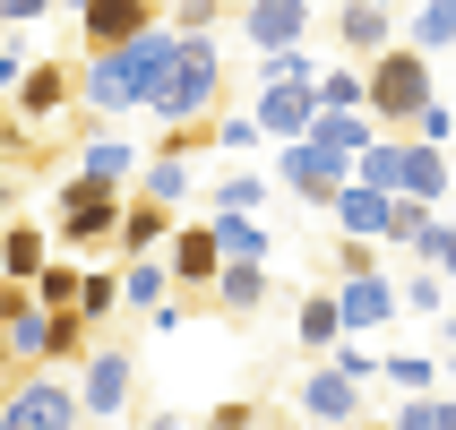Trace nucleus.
Masks as SVG:
<instances>
[{
    "label": "nucleus",
    "mask_w": 456,
    "mask_h": 430,
    "mask_svg": "<svg viewBox=\"0 0 456 430\" xmlns=\"http://www.w3.org/2000/svg\"><path fill=\"white\" fill-rule=\"evenodd\" d=\"M164 61H173V26H155L147 44L129 52H95V61H77V112H147L155 86H164Z\"/></svg>",
    "instance_id": "nucleus-1"
},
{
    "label": "nucleus",
    "mask_w": 456,
    "mask_h": 430,
    "mask_svg": "<svg viewBox=\"0 0 456 430\" xmlns=\"http://www.w3.org/2000/svg\"><path fill=\"white\" fill-rule=\"evenodd\" d=\"M121 207L129 190H103V181H61V199H52V250L61 258H86V250H112V232H121Z\"/></svg>",
    "instance_id": "nucleus-2"
},
{
    "label": "nucleus",
    "mask_w": 456,
    "mask_h": 430,
    "mask_svg": "<svg viewBox=\"0 0 456 430\" xmlns=\"http://www.w3.org/2000/svg\"><path fill=\"white\" fill-rule=\"evenodd\" d=\"M362 86H370V129H413L422 112H431V61L413 44H387L370 69H362Z\"/></svg>",
    "instance_id": "nucleus-3"
},
{
    "label": "nucleus",
    "mask_w": 456,
    "mask_h": 430,
    "mask_svg": "<svg viewBox=\"0 0 456 430\" xmlns=\"http://www.w3.org/2000/svg\"><path fill=\"white\" fill-rule=\"evenodd\" d=\"M77 413H86V422H121V413H129V396H138V353H129V345H112V336H103V345H95V353H86V361H77Z\"/></svg>",
    "instance_id": "nucleus-4"
},
{
    "label": "nucleus",
    "mask_w": 456,
    "mask_h": 430,
    "mask_svg": "<svg viewBox=\"0 0 456 430\" xmlns=\"http://www.w3.org/2000/svg\"><path fill=\"white\" fill-rule=\"evenodd\" d=\"M77 422L86 413H77V387L61 370H26L9 387V405H0V430H77Z\"/></svg>",
    "instance_id": "nucleus-5"
},
{
    "label": "nucleus",
    "mask_w": 456,
    "mask_h": 430,
    "mask_svg": "<svg viewBox=\"0 0 456 430\" xmlns=\"http://www.w3.org/2000/svg\"><path fill=\"white\" fill-rule=\"evenodd\" d=\"M216 276H224V250H216V224H207V215L173 224V241H164V284H173L181 302H207V293H216Z\"/></svg>",
    "instance_id": "nucleus-6"
},
{
    "label": "nucleus",
    "mask_w": 456,
    "mask_h": 430,
    "mask_svg": "<svg viewBox=\"0 0 456 430\" xmlns=\"http://www.w3.org/2000/svg\"><path fill=\"white\" fill-rule=\"evenodd\" d=\"M155 26H164V9H155V0H86V9H77V44H86V61H95V52L147 44Z\"/></svg>",
    "instance_id": "nucleus-7"
},
{
    "label": "nucleus",
    "mask_w": 456,
    "mask_h": 430,
    "mask_svg": "<svg viewBox=\"0 0 456 430\" xmlns=\"http://www.w3.org/2000/svg\"><path fill=\"white\" fill-rule=\"evenodd\" d=\"M276 181H284L302 207H336L345 190H354V164H345V155H328L319 138H302V147L276 155Z\"/></svg>",
    "instance_id": "nucleus-8"
},
{
    "label": "nucleus",
    "mask_w": 456,
    "mask_h": 430,
    "mask_svg": "<svg viewBox=\"0 0 456 430\" xmlns=\"http://www.w3.org/2000/svg\"><path fill=\"white\" fill-rule=\"evenodd\" d=\"M232 35L267 61V52H302L310 44V0H250L241 18H232Z\"/></svg>",
    "instance_id": "nucleus-9"
},
{
    "label": "nucleus",
    "mask_w": 456,
    "mask_h": 430,
    "mask_svg": "<svg viewBox=\"0 0 456 430\" xmlns=\"http://www.w3.org/2000/svg\"><path fill=\"white\" fill-rule=\"evenodd\" d=\"M9 112H18L26 129H35V121H61V112H77V61H35Z\"/></svg>",
    "instance_id": "nucleus-10"
},
{
    "label": "nucleus",
    "mask_w": 456,
    "mask_h": 430,
    "mask_svg": "<svg viewBox=\"0 0 456 430\" xmlns=\"http://www.w3.org/2000/svg\"><path fill=\"white\" fill-rule=\"evenodd\" d=\"M138 164H147L138 138H112V129H95V138L69 155V173L77 181H103V190H138Z\"/></svg>",
    "instance_id": "nucleus-11"
},
{
    "label": "nucleus",
    "mask_w": 456,
    "mask_h": 430,
    "mask_svg": "<svg viewBox=\"0 0 456 430\" xmlns=\"http://www.w3.org/2000/svg\"><path fill=\"white\" fill-rule=\"evenodd\" d=\"M173 207H155V199H138L129 190V207H121V232H112V250H121V267H138V258H164V241H173Z\"/></svg>",
    "instance_id": "nucleus-12"
},
{
    "label": "nucleus",
    "mask_w": 456,
    "mask_h": 430,
    "mask_svg": "<svg viewBox=\"0 0 456 430\" xmlns=\"http://www.w3.org/2000/svg\"><path fill=\"white\" fill-rule=\"evenodd\" d=\"M52 224H35V215H18V224L0 232V284H18V293H35V276L52 267Z\"/></svg>",
    "instance_id": "nucleus-13"
},
{
    "label": "nucleus",
    "mask_w": 456,
    "mask_h": 430,
    "mask_svg": "<svg viewBox=\"0 0 456 430\" xmlns=\"http://www.w3.org/2000/svg\"><path fill=\"white\" fill-rule=\"evenodd\" d=\"M302 413H310V422H328V430H345V422H362V387L319 361V370H302Z\"/></svg>",
    "instance_id": "nucleus-14"
},
{
    "label": "nucleus",
    "mask_w": 456,
    "mask_h": 430,
    "mask_svg": "<svg viewBox=\"0 0 456 430\" xmlns=\"http://www.w3.org/2000/svg\"><path fill=\"white\" fill-rule=\"evenodd\" d=\"M387 310H396V284H387V276H336V319H345V336L379 328Z\"/></svg>",
    "instance_id": "nucleus-15"
},
{
    "label": "nucleus",
    "mask_w": 456,
    "mask_h": 430,
    "mask_svg": "<svg viewBox=\"0 0 456 430\" xmlns=\"http://www.w3.org/2000/svg\"><path fill=\"white\" fill-rule=\"evenodd\" d=\"M336 232H345V241H387V232H396V199H379V190H345V199H336Z\"/></svg>",
    "instance_id": "nucleus-16"
},
{
    "label": "nucleus",
    "mask_w": 456,
    "mask_h": 430,
    "mask_svg": "<svg viewBox=\"0 0 456 430\" xmlns=\"http://www.w3.org/2000/svg\"><path fill=\"white\" fill-rule=\"evenodd\" d=\"M77 293H86V258H52L44 276H35V293H26V302L44 310V319H77Z\"/></svg>",
    "instance_id": "nucleus-17"
},
{
    "label": "nucleus",
    "mask_w": 456,
    "mask_h": 430,
    "mask_svg": "<svg viewBox=\"0 0 456 430\" xmlns=\"http://www.w3.org/2000/svg\"><path fill=\"white\" fill-rule=\"evenodd\" d=\"M267 293H276V276H267V267H224L207 302L224 310V319H258V310H267Z\"/></svg>",
    "instance_id": "nucleus-18"
},
{
    "label": "nucleus",
    "mask_w": 456,
    "mask_h": 430,
    "mask_svg": "<svg viewBox=\"0 0 456 430\" xmlns=\"http://www.w3.org/2000/svg\"><path fill=\"white\" fill-rule=\"evenodd\" d=\"M336 35H345V52H362V61H379L396 26H387V9H379V0H354V9H336Z\"/></svg>",
    "instance_id": "nucleus-19"
},
{
    "label": "nucleus",
    "mask_w": 456,
    "mask_h": 430,
    "mask_svg": "<svg viewBox=\"0 0 456 430\" xmlns=\"http://www.w3.org/2000/svg\"><path fill=\"white\" fill-rule=\"evenodd\" d=\"M207 224H216L224 267H267V224H258V215H207Z\"/></svg>",
    "instance_id": "nucleus-20"
},
{
    "label": "nucleus",
    "mask_w": 456,
    "mask_h": 430,
    "mask_svg": "<svg viewBox=\"0 0 456 430\" xmlns=\"http://www.w3.org/2000/svg\"><path fill=\"white\" fill-rule=\"evenodd\" d=\"M190 190H199V173H190V164H173V155H147V164H138V199H155V207H181Z\"/></svg>",
    "instance_id": "nucleus-21"
},
{
    "label": "nucleus",
    "mask_w": 456,
    "mask_h": 430,
    "mask_svg": "<svg viewBox=\"0 0 456 430\" xmlns=\"http://www.w3.org/2000/svg\"><path fill=\"white\" fill-rule=\"evenodd\" d=\"M77 319H86V328H112V319H121V267H86V293H77Z\"/></svg>",
    "instance_id": "nucleus-22"
},
{
    "label": "nucleus",
    "mask_w": 456,
    "mask_h": 430,
    "mask_svg": "<svg viewBox=\"0 0 456 430\" xmlns=\"http://www.w3.org/2000/svg\"><path fill=\"white\" fill-rule=\"evenodd\" d=\"M310 138H319L328 155H345V164H354V155L370 147V112H319V121H310Z\"/></svg>",
    "instance_id": "nucleus-23"
},
{
    "label": "nucleus",
    "mask_w": 456,
    "mask_h": 430,
    "mask_svg": "<svg viewBox=\"0 0 456 430\" xmlns=\"http://www.w3.org/2000/svg\"><path fill=\"white\" fill-rule=\"evenodd\" d=\"M164 258H138V267H121V310H138V319H155L164 310Z\"/></svg>",
    "instance_id": "nucleus-24"
},
{
    "label": "nucleus",
    "mask_w": 456,
    "mask_h": 430,
    "mask_svg": "<svg viewBox=\"0 0 456 430\" xmlns=\"http://www.w3.org/2000/svg\"><path fill=\"white\" fill-rule=\"evenodd\" d=\"M302 345H310V353H336V345H345V319H336V293H310V302H302Z\"/></svg>",
    "instance_id": "nucleus-25"
},
{
    "label": "nucleus",
    "mask_w": 456,
    "mask_h": 430,
    "mask_svg": "<svg viewBox=\"0 0 456 430\" xmlns=\"http://www.w3.org/2000/svg\"><path fill=\"white\" fill-rule=\"evenodd\" d=\"M207 207H216V215H258V207H267V181H258V173H224Z\"/></svg>",
    "instance_id": "nucleus-26"
},
{
    "label": "nucleus",
    "mask_w": 456,
    "mask_h": 430,
    "mask_svg": "<svg viewBox=\"0 0 456 430\" xmlns=\"http://www.w3.org/2000/svg\"><path fill=\"white\" fill-rule=\"evenodd\" d=\"M216 147H224V155H250V147H267V138H258L250 112H216Z\"/></svg>",
    "instance_id": "nucleus-27"
},
{
    "label": "nucleus",
    "mask_w": 456,
    "mask_h": 430,
    "mask_svg": "<svg viewBox=\"0 0 456 430\" xmlns=\"http://www.w3.org/2000/svg\"><path fill=\"white\" fill-rule=\"evenodd\" d=\"M199 430H258V405H250V396H224V405L207 413Z\"/></svg>",
    "instance_id": "nucleus-28"
},
{
    "label": "nucleus",
    "mask_w": 456,
    "mask_h": 430,
    "mask_svg": "<svg viewBox=\"0 0 456 430\" xmlns=\"http://www.w3.org/2000/svg\"><path fill=\"white\" fill-rule=\"evenodd\" d=\"M18 155H35V138H26V121L9 112V103H0V173H9Z\"/></svg>",
    "instance_id": "nucleus-29"
},
{
    "label": "nucleus",
    "mask_w": 456,
    "mask_h": 430,
    "mask_svg": "<svg viewBox=\"0 0 456 430\" xmlns=\"http://www.w3.org/2000/svg\"><path fill=\"white\" fill-rule=\"evenodd\" d=\"M448 35H456V9H448V0H439V9H422V18H413V52H422V44H448Z\"/></svg>",
    "instance_id": "nucleus-30"
},
{
    "label": "nucleus",
    "mask_w": 456,
    "mask_h": 430,
    "mask_svg": "<svg viewBox=\"0 0 456 430\" xmlns=\"http://www.w3.org/2000/svg\"><path fill=\"white\" fill-rule=\"evenodd\" d=\"M422 258H431L439 276H456V224H431V241H422Z\"/></svg>",
    "instance_id": "nucleus-31"
},
{
    "label": "nucleus",
    "mask_w": 456,
    "mask_h": 430,
    "mask_svg": "<svg viewBox=\"0 0 456 430\" xmlns=\"http://www.w3.org/2000/svg\"><path fill=\"white\" fill-rule=\"evenodd\" d=\"M18 215H26V199H18V173H0V232L18 224Z\"/></svg>",
    "instance_id": "nucleus-32"
},
{
    "label": "nucleus",
    "mask_w": 456,
    "mask_h": 430,
    "mask_svg": "<svg viewBox=\"0 0 456 430\" xmlns=\"http://www.w3.org/2000/svg\"><path fill=\"white\" fill-rule=\"evenodd\" d=\"M396 302H405V310H439V284H431V276H413L405 293H396Z\"/></svg>",
    "instance_id": "nucleus-33"
},
{
    "label": "nucleus",
    "mask_w": 456,
    "mask_h": 430,
    "mask_svg": "<svg viewBox=\"0 0 456 430\" xmlns=\"http://www.w3.org/2000/svg\"><path fill=\"white\" fill-rule=\"evenodd\" d=\"M387 430H439V405H405V413H396Z\"/></svg>",
    "instance_id": "nucleus-34"
},
{
    "label": "nucleus",
    "mask_w": 456,
    "mask_h": 430,
    "mask_svg": "<svg viewBox=\"0 0 456 430\" xmlns=\"http://www.w3.org/2000/svg\"><path fill=\"white\" fill-rule=\"evenodd\" d=\"M26 302V293H18V284H0V319H9V310H18Z\"/></svg>",
    "instance_id": "nucleus-35"
},
{
    "label": "nucleus",
    "mask_w": 456,
    "mask_h": 430,
    "mask_svg": "<svg viewBox=\"0 0 456 430\" xmlns=\"http://www.w3.org/2000/svg\"><path fill=\"white\" fill-rule=\"evenodd\" d=\"M439 430H456V405H439Z\"/></svg>",
    "instance_id": "nucleus-36"
},
{
    "label": "nucleus",
    "mask_w": 456,
    "mask_h": 430,
    "mask_svg": "<svg viewBox=\"0 0 456 430\" xmlns=\"http://www.w3.org/2000/svg\"><path fill=\"white\" fill-rule=\"evenodd\" d=\"M147 430H181V422H147Z\"/></svg>",
    "instance_id": "nucleus-37"
}]
</instances>
